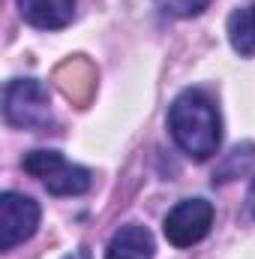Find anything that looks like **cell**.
<instances>
[{
  "label": "cell",
  "instance_id": "obj_6",
  "mask_svg": "<svg viewBox=\"0 0 255 259\" xmlns=\"http://www.w3.org/2000/svg\"><path fill=\"white\" fill-rule=\"evenodd\" d=\"M153 253H156V241L150 229L141 223L120 226L105 247V259H153Z\"/></svg>",
  "mask_w": 255,
  "mask_h": 259
},
{
  "label": "cell",
  "instance_id": "obj_1",
  "mask_svg": "<svg viewBox=\"0 0 255 259\" xmlns=\"http://www.w3.org/2000/svg\"><path fill=\"white\" fill-rule=\"evenodd\" d=\"M168 130H171V139L177 142V148L195 163L210 160L222 145V118H219L213 100L198 88L183 91L171 103Z\"/></svg>",
  "mask_w": 255,
  "mask_h": 259
},
{
  "label": "cell",
  "instance_id": "obj_5",
  "mask_svg": "<svg viewBox=\"0 0 255 259\" xmlns=\"http://www.w3.org/2000/svg\"><path fill=\"white\" fill-rule=\"evenodd\" d=\"M39 226V205L24 193L6 190L0 196V250H12L33 238Z\"/></svg>",
  "mask_w": 255,
  "mask_h": 259
},
{
  "label": "cell",
  "instance_id": "obj_9",
  "mask_svg": "<svg viewBox=\"0 0 255 259\" xmlns=\"http://www.w3.org/2000/svg\"><path fill=\"white\" fill-rule=\"evenodd\" d=\"M228 42L240 58H255V0L228 15Z\"/></svg>",
  "mask_w": 255,
  "mask_h": 259
},
{
  "label": "cell",
  "instance_id": "obj_7",
  "mask_svg": "<svg viewBox=\"0 0 255 259\" xmlns=\"http://www.w3.org/2000/svg\"><path fill=\"white\" fill-rule=\"evenodd\" d=\"M18 12L39 30H60L72 21L75 0H18Z\"/></svg>",
  "mask_w": 255,
  "mask_h": 259
},
{
  "label": "cell",
  "instance_id": "obj_4",
  "mask_svg": "<svg viewBox=\"0 0 255 259\" xmlns=\"http://www.w3.org/2000/svg\"><path fill=\"white\" fill-rule=\"evenodd\" d=\"M213 217H216V211H213V205L207 199H201V196L183 199V202H177L165 214L162 232H165L168 244H174V247H192V244H198V241L207 238V232L213 226Z\"/></svg>",
  "mask_w": 255,
  "mask_h": 259
},
{
  "label": "cell",
  "instance_id": "obj_13",
  "mask_svg": "<svg viewBox=\"0 0 255 259\" xmlns=\"http://www.w3.org/2000/svg\"><path fill=\"white\" fill-rule=\"evenodd\" d=\"M63 259H93V253H90L87 247H78V250H72V253H66Z\"/></svg>",
  "mask_w": 255,
  "mask_h": 259
},
{
  "label": "cell",
  "instance_id": "obj_12",
  "mask_svg": "<svg viewBox=\"0 0 255 259\" xmlns=\"http://www.w3.org/2000/svg\"><path fill=\"white\" fill-rule=\"evenodd\" d=\"M243 214H246V220H252L255 223V178H252V184H249L246 202H243Z\"/></svg>",
  "mask_w": 255,
  "mask_h": 259
},
{
  "label": "cell",
  "instance_id": "obj_8",
  "mask_svg": "<svg viewBox=\"0 0 255 259\" xmlns=\"http://www.w3.org/2000/svg\"><path fill=\"white\" fill-rule=\"evenodd\" d=\"M54 81L60 84V91H63L72 103H81V106H84V103L93 97L96 72H93V66L87 64V61L75 58V61H66L63 66H57Z\"/></svg>",
  "mask_w": 255,
  "mask_h": 259
},
{
  "label": "cell",
  "instance_id": "obj_3",
  "mask_svg": "<svg viewBox=\"0 0 255 259\" xmlns=\"http://www.w3.org/2000/svg\"><path fill=\"white\" fill-rule=\"evenodd\" d=\"M21 169L39 178L51 196H81L93 184L90 169L69 163L60 151H30L21 160Z\"/></svg>",
  "mask_w": 255,
  "mask_h": 259
},
{
  "label": "cell",
  "instance_id": "obj_11",
  "mask_svg": "<svg viewBox=\"0 0 255 259\" xmlns=\"http://www.w3.org/2000/svg\"><path fill=\"white\" fill-rule=\"evenodd\" d=\"M156 6L165 12V15H174V18H192L198 12H204L210 6V0H156Z\"/></svg>",
  "mask_w": 255,
  "mask_h": 259
},
{
  "label": "cell",
  "instance_id": "obj_2",
  "mask_svg": "<svg viewBox=\"0 0 255 259\" xmlns=\"http://www.w3.org/2000/svg\"><path fill=\"white\" fill-rule=\"evenodd\" d=\"M3 118L15 130L45 133L54 127L48 88L39 78H12L3 88Z\"/></svg>",
  "mask_w": 255,
  "mask_h": 259
},
{
  "label": "cell",
  "instance_id": "obj_10",
  "mask_svg": "<svg viewBox=\"0 0 255 259\" xmlns=\"http://www.w3.org/2000/svg\"><path fill=\"white\" fill-rule=\"evenodd\" d=\"M252 160H255V145L252 142H243V145L231 148V154H225V160L216 166V172H213V184H225V181L240 178V175L252 166Z\"/></svg>",
  "mask_w": 255,
  "mask_h": 259
}]
</instances>
